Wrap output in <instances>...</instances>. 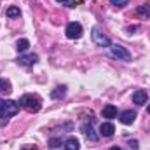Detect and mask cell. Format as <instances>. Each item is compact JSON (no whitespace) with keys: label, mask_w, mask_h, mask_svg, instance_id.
Masks as SVG:
<instances>
[{"label":"cell","mask_w":150,"mask_h":150,"mask_svg":"<svg viewBox=\"0 0 150 150\" xmlns=\"http://www.w3.org/2000/svg\"><path fill=\"white\" fill-rule=\"evenodd\" d=\"M19 107H23L26 112L30 113H37L42 108V100L37 94H23L19 100Z\"/></svg>","instance_id":"1"},{"label":"cell","mask_w":150,"mask_h":150,"mask_svg":"<svg viewBox=\"0 0 150 150\" xmlns=\"http://www.w3.org/2000/svg\"><path fill=\"white\" fill-rule=\"evenodd\" d=\"M19 112V103L14 100H0V119H9L14 117Z\"/></svg>","instance_id":"2"},{"label":"cell","mask_w":150,"mask_h":150,"mask_svg":"<svg viewBox=\"0 0 150 150\" xmlns=\"http://www.w3.org/2000/svg\"><path fill=\"white\" fill-rule=\"evenodd\" d=\"M108 54H110L112 58H115V59H120V61H131V52H129L126 47L119 45V44H112V45H110Z\"/></svg>","instance_id":"3"},{"label":"cell","mask_w":150,"mask_h":150,"mask_svg":"<svg viewBox=\"0 0 150 150\" xmlns=\"http://www.w3.org/2000/svg\"><path fill=\"white\" fill-rule=\"evenodd\" d=\"M91 37H93V42H94L98 47H110V45H112L110 38L101 32V28H100V26H94V28H93Z\"/></svg>","instance_id":"4"},{"label":"cell","mask_w":150,"mask_h":150,"mask_svg":"<svg viewBox=\"0 0 150 150\" xmlns=\"http://www.w3.org/2000/svg\"><path fill=\"white\" fill-rule=\"evenodd\" d=\"M65 33H67V37L72 38V40H75V38H80V37H82V25H80V23H77V21H74V23H68V25H67Z\"/></svg>","instance_id":"5"},{"label":"cell","mask_w":150,"mask_h":150,"mask_svg":"<svg viewBox=\"0 0 150 150\" xmlns=\"http://www.w3.org/2000/svg\"><path fill=\"white\" fill-rule=\"evenodd\" d=\"M37 61H38L37 54H21V56L18 58V63H19L21 67H33Z\"/></svg>","instance_id":"6"},{"label":"cell","mask_w":150,"mask_h":150,"mask_svg":"<svg viewBox=\"0 0 150 150\" xmlns=\"http://www.w3.org/2000/svg\"><path fill=\"white\" fill-rule=\"evenodd\" d=\"M80 131L84 133V136H86L87 140H91V142H96V140H98V134L94 133V129H93L91 124H82V126H80Z\"/></svg>","instance_id":"7"},{"label":"cell","mask_w":150,"mask_h":150,"mask_svg":"<svg viewBox=\"0 0 150 150\" xmlns=\"http://www.w3.org/2000/svg\"><path fill=\"white\" fill-rule=\"evenodd\" d=\"M147 100H149V96H147V93L143 91V89H138V91H134L133 93V101L136 103V105H145L147 103Z\"/></svg>","instance_id":"8"},{"label":"cell","mask_w":150,"mask_h":150,"mask_svg":"<svg viewBox=\"0 0 150 150\" xmlns=\"http://www.w3.org/2000/svg\"><path fill=\"white\" fill-rule=\"evenodd\" d=\"M134 119H136V113L133 112V110H124V112L119 115V120H120L122 124H126V126H127V124H133Z\"/></svg>","instance_id":"9"},{"label":"cell","mask_w":150,"mask_h":150,"mask_svg":"<svg viewBox=\"0 0 150 150\" xmlns=\"http://www.w3.org/2000/svg\"><path fill=\"white\" fill-rule=\"evenodd\" d=\"M80 149V143L75 136H70L68 140L63 142V150H79Z\"/></svg>","instance_id":"10"},{"label":"cell","mask_w":150,"mask_h":150,"mask_svg":"<svg viewBox=\"0 0 150 150\" xmlns=\"http://www.w3.org/2000/svg\"><path fill=\"white\" fill-rule=\"evenodd\" d=\"M113 131H115V127H113L112 122H103L101 127H100V134L105 136V138H110V136L113 134Z\"/></svg>","instance_id":"11"},{"label":"cell","mask_w":150,"mask_h":150,"mask_svg":"<svg viewBox=\"0 0 150 150\" xmlns=\"http://www.w3.org/2000/svg\"><path fill=\"white\" fill-rule=\"evenodd\" d=\"M101 115H103L105 119H115V117H117V107H113V105H107V107H103Z\"/></svg>","instance_id":"12"},{"label":"cell","mask_w":150,"mask_h":150,"mask_svg":"<svg viewBox=\"0 0 150 150\" xmlns=\"http://www.w3.org/2000/svg\"><path fill=\"white\" fill-rule=\"evenodd\" d=\"M11 91H12V86H11V82H9L7 79L0 77V96H2V94H9Z\"/></svg>","instance_id":"13"},{"label":"cell","mask_w":150,"mask_h":150,"mask_svg":"<svg viewBox=\"0 0 150 150\" xmlns=\"http://www.w3.org/2000/svg\"><path fill=\"white\" fill-rule=\"evenodd\" d=\"M28 47H30V42L26 40V38H19L18 42H16V49H18V52H26L28 51Z\"/></svg>","instance_id":"14"},{"label":"cell","mask_w":150,"mask_h":150,"mask_svg":"<svg viewBox=\"0 0 150 150\" xmlns=\"http://www.w3.org/2000/svg\"><path fill=\"white\" fill-rule=\"evenodd\" d=\"M67 94V86H58L52 93H51V98L52 100H58V98H63Z\"/></svg>","instance_id":"15"},{"label":"cell","mask_w":150,"mask_h":150,"mask_svg":"<svg viewBox=\"0 0 150 150\" xmlns=\"http://www.w3.org/2000/svg\"><path fill=\"white\" fill-rule=\"evenodd\" d=\"M136 14H138V16H142V18H149V16H150V5H149V4H143V5L136 7Z\"/></svg>","instance_id":"16"},{"label":"cell","mask_w":150,"mask_h":150,"mask_svg":"<svg viewBox=\"0 0 150 150\" xmlns=\"http://www.w3.org/2000/svg\"><path fill=\"white\" fill-rule=\"evenodd\" d=\"M19 14H21V12H19V9H18V7H14V5L7 9V16H9V18H18Z\"/></svg>","instance_id":"17"},{"label":"cell","mask_w":150,"mask_h":150,"mask_svg":"<svg viewBox=\"0 0 150 150\" xmlns=\"http://www.w3.org/2000/svg\"><path fill=\"white\" fill-rule=\"evenodd\" d=\"M61 143H63L61 138H52V140H49V147H51V149H58Z\"/></svg>","instance_id":"18"},{"label":"cell","mask_w":150,"mask_h":150,"mask_svg":"<svg viewBox=\"0 0 150 150\" xmlns=\"http://www.w3.org/2000/svg\"><path fill=\"white\" fill-rule=\"evenodd\" d=\"M110 4L113 7H124V5H127V0H110Z\"/></svg>","instance_id":"19"},{"label":"cell","mask_w":150,"mask_h":150,"mask_svg":"<svg viewBox=\"0 0 150 150\" xmlns=\"http://www.w3.org/2000/svg\"><path fill=\"white\" fill-rule=\"evenodd\" d=\"M56 2H61L63 5H67V7H75L77 5V2L75 0H56Z\"/></svg>","instance_id":"20"},{"label":"cell","mask_w":150,"mask_h":150,"mask_svg":"<svg viewBox=\"0 0 150 150\" xmlns=\"http://www.w3.org/2000/svg\"><path fill=\"white\" fill-rule=\"evenodd\" d=\"M129 147H131L133 150H138L140 145H138V142H136V140H133V142H129Z\"/></svg>","instance_id":"21"},{"label":"cell","mask_w":150,"mask_h":150,"mask_svg":"<svg viewBox=\"0 0 150 150\" xmlns=\"http://www.w3.org/2000/svg\"><path fill=\"white\" fill-rule=\"evenodd\" d=\"M138 30V26H127V32L131 33V32H136Z\"/></svg>","instance_id":"22"},{"label":"cell","mask_w":150,"mask_h":150,"mask_svg":"<svg viewBox=\"0 0 150 150\" xmlns=\"http://www.w3.org/2000/svg\"><path fill=\"white\" fill-rule=\"evenodd\" d=\"M21 150H37V149H35V147H23Z\"/></svg>","instance_id":"23"},{"label":"cell","mask_w":150,"mask_h":150,"mask_svg":"<svg viewBox=\"0 0 150 150\" xmlns=\"http://www.w3.org/2000/svg\"><path fill=\"white\" fill-rule=\"evenodd\" d=\"M110 150H122V149H120V147H112Z\"/></svg>","instance_id":"24"},{"label":"cell","mask_w":150,"mask_h":150,"mask_svg":"<svg viewBox=\"0 0 150 150\" xmlns=\"http://www.w3.org/2000/svg\"><path fill=\"white\" fill-rule=\"evenodd\" d=\"M147 110H149V113H150V105H149V108H147Z\"/></svg>","instance_id":"25"}]
</instances>
